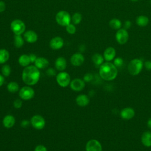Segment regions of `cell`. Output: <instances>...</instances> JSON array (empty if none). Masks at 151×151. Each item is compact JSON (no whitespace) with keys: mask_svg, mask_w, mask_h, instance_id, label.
Listing matches in <instances>:
<instances>
[{"mask_svg":"<svg viewBox=\"0 0 151 151\" xmlns=\"http://www.w3.org/2000/svg\"><path fill=\"white\" fill-rule=\"evenodd\" d=\"M22 80L27 86H34L36 84L40 78V70L35 65H29L25 67L22 73Z\"/></svg>","mask_w":151,"mask_h":151,"instance_id":"obj_1","label":"cell"},{"mask_svg":"<svg viewBox=\"0 0 151 151\" xmlns=\"http://www.w3.org/2000/svg\"><path fill=\"white\" fill-rule=\"evenodd\" d=\"M117 73V68L114 64L109 61L103 63L99 67V75L102 79L106 81H111L115 79Z\"/></svg>","mask_w":151,"mask_h":151,"instance_id":"obj_2","label":"cell"},{"mask_svg":"<svg viewBox=\"0 0 151 151\" xmlns=\"http://www.w3.org/2000/svg\"><path fill=\"white\" fill-rule=\"evenodd\" d=\"M143 67V63L140 59L134 58L129 62L127 69L130 74L132 76H136L141 72Z\"/></svg>","mask_w":151,"mask_h":151,"instance_id":"obj_3","label":"cell"},{"mask_svg":"<svg viewBox=\"0 0 151 151\" xmlns=\"http://www.w3.org/2000/svg\"><path fill=\"white\" fill-rule=\"evenodd\" d=\"M55 21L58 25L62 27H66L71 23V17L67 11L61 10L57 13Z\"/></svg>","mask_w":151,"mask_h":151,"instance_id":"obj_4","label":"cell"},{"mask_svg":"<svg viewBox=\"0 0 151 151\" xmlns=\"http://www.w3.org/2000/svg\"><path fill=\"white\" fill-rule=\"evenodd\" d=\"M10 28L15 35H21L25 32L26 26L22 20L15 19L11 22Z\"/></svg>","mask_w":151,"mask_h":151,"instance_id":"obj_5","label":"cell"},{"mask_svg":"<svg viewBox=\"0 0 151 151\" xmlns=\"http://www.w3.org/2000/svg\"><path fill=\"white\" fill-rule=\"evenodd\" d=\"M56 81L60 87H67L71 82L70 76L65 71H60L56 76Z\"/></svg>","mask_w":151,"mask_h":151,"instance_id":"obj_6","label":"cell"},{"mask_svg":"<svg viewBox=\"0 0 151 151\" xmlns=\"http://www.w3.org/2000/svg\"><path fill=\"white\" fill-rule=\"evenodd\" d=\"M35 95L34 90L29 86H24L19 90V96L24 100H29L32 99Z\"/></svg>","mask_w":151,"mask_h":151,"instance_id":"obj_7","label":"cell"},{"mask_svg":"<svg viewBox=\"0 0 151 151\" xmlns=\"http://www.w3.org/2000/svg\"><path fill=\"white\" fill-rule=\"evenodd\" d=\"M31 124L36 130H42L45 126V120L41 115L33 116L30 120Z\"/></svg>","mask_w":151,"mask_h":151,"instance_id":"obj_8","label":"cell"},{"mask_svg":"<svg viewBox=\"0 0 151 151\" xmlns=\"http://www.w3.org/2000/svg\"><path fill=\"white\" fill-rule=\"evenodd\" d=\"M116 40L117 42L121 45L126 44L129 40V34L124 28H120L118 29L116 33Z\"/></svg>","mask_w":151,"mask_h":151,"instance_id":"obj_9","label":"cell"},{"mask_svg":"<svg viewBox=\"0 0 151 151\" xmlns=\"http://www.w3.org/2000/svg\"><path fill=\"white\" fill-rule=\"evenodd\" d=\"M86 151H102L101 145L96 139H90L86 145Z\"/></svg>","mask_w":151,"mask_h":151,"instance_id":"obj_10","label":"cell"},{"mask_svg":"<svg viewBox=\"0 0 151 151\" xmlns=\"http://www.w3.org/2000/svg\"><path fill=\"white\" fill-rule=\"evenodd\" d=\"M70 88L74 91H80L85 87V81L81 78H74L71 81L70 84Z\"/></svg>","mask_w":151,"mask_h":151,"instance_id":"obj_11","label":"cell"},{"mask_svg":"<svg viewBox=\"0 0 151 151\" xmlns=\"http://www.w3.org/2000/svg\"><path fill=\"white\" fill-rule=\"evenodd\" d=\"M50 47L51 49L54 50H57L61 49L64 45L63 39L59 36H56L53 37L50 41Z\"/></svg>","mask_w":151,"mask_h":151,"instance_id":"obj_12","label":"cell"},{"mask_svg":"<svg viewBox=\"0 0 151 151\" xmlns=\"http://www.w3.org/2000/svg\"><path fill=\"white\" fill-rule=\"evenodd\" d=\"M84 61V57L80 52H77L73 54L70 58L71 64L75 66L78 67L81 65Z\"/></svg>","mask_w":151,"mask_h":151,"instance_id":"obj_13","label":"cell"},{"mask_svg":"<svg viewBox=\"0 0 151 151\" xmlns=\"http://www.w3.org/2000/svg\"><path fill=\"white\" fill-rule=\"evenodd\" d=\"M24 38L28 43H34L38 40V35L32 30H27L24 33Z\"/></svg>","mask_w":151,"mask_h":151,"instance_id":"obj_14","label":"cell"},{"mask_svg":"<svg viewBox=\"0 0 151 151\" xmlns=\"http://www.w3.org/2000/svg\"><path fill=\"white\" fill-rule=\"evenodd\" d=\"M135 114V111L131 107H125L123 109L120 113V117L124 120H130L132 119Z\"/></svg>","mask_w":151,"mask_h":151,"instance_id":"obj_15","label":"cell"},{"mask_svg":"<svg viewBox=\"0 0 151 151\" xmlns=\"http://www.w3.org/2000/svg\"><path fill=\"white\" fill-rule=\"evenodd\" d=\"M116 56V50L112 47H107L103 52V57L107 61L113 60Z\"/></svg>","mask_w":151,"mask_h":151,"instance_id":"obj_16","label":"cell"},{"mask_svg":"<svg viewBox=\"0 0 151 151\" xmlns=\"http://www.w3.org/2000/svg\"><path fill=\"white\" fill-rule=\"evenodd\" d=\"M76 102L80 107H86L89 104L90 99L86 94H80L76 98Z\"/></svg>","mask_w":151,"mask_h":151,"instance_id":"obj_17","label":"cell"},{"mask_svg":"<svg viewBox=\"0 0 151 151\" xmlns=\"http://www.w3.org/2000/svg\"><path fill=\"white\" fill-rule=\"evenodd\" d=\"M15 123V119L12 115H11V114L6 115L2 120L3 126L7 129L12 127L14 126Z\"/></svg>","mask_w":151,"mask_h":151,"instance_id":"obj_18","label":"cell"},{"mask_svg":"<svg viewBox=\"0 0 151 151\" xmlns=\"http://www.w3.org/2000/svg\"><path fill=\"white\" fill-rule=\"evenodd\" d=\"M34 65L39 70L44 69L48 67V66L49 65V61L47 58L44 57H37L35 61L34 62Z\"/></svg>","mask_w":151,"mask_h":151,"instance_id":"obj_19","label":"cell"},{"mask_svg":"<svg viewBox=\"0 0 151 151\" xmlns=\"http://www.w3.org/2000/svg\"><path fill=\"white\" fill-rule=\"evenodd\" d=\"M67 67V61L63 57H58L55 61V68L60 71H63Z\"/></svg>","mask_w":151,"mask_h":151,"instance_id":"obj_20","label":"cell"},{"mask_svg":"<svg viewBox=\"0 0 151 151\" xmlns=\"http://www.w3.org/2000/svg\"><path fill=\"white\" fill-rule=\"evenodd\" d=\"M141 142L143 146L146 147L151 146V132L146 131L143 133L141 136Z\"/></svg>","mask_w":151,"mask_h":151,"instance_id":"obj_21","label":"cell"},{"mask_svg":"<svg viewBox=\"0 0 151 151\" xmlns=\"http://www.w3.org/2000/svg\"><path fill=\"white\" fill-rule=\"evenodd\" d=\"M91 60L93 63L96 66L100 67L103 63L104 58L103 57V55L99 53H96L93 55L91 57Z\"/></svg>","mask_w":151,"mask_h":151,"instance_id":"obj_22","label":"cell"},{"mask_svg":"<svg viewBox=\"0 0 151 151\" xmlns=\"http://www.w3.org/2000/svg\"><path fill=\"white\" fill-rule=\"evenodd\" d=\"M18 63L20 65L24 67L29 65V64L31 63V61H30L29 55H27V54L21 55L18 58Z\"/></svg>","mask_w":151,"mask_h":151,"instance_id":"obj_23","label":"cell"},{"mask_svg":"<svg viewBox=\"0 0 151 151\" xmlns=\"http://www.w3.org/2000/svg\"><path fill=\"white\" fill-rule=\"evenodd\" d=\"M149 20L147 17L145 15H139L136 19V22L140 27H146L149 24Z\"/></svg>","mask_w":151,"mask_h":151,"instance_id":"obj_24","label":"cell"},{"mask_svg":"<svg viewBox=\"0 0 151 151\" xmlns=\"http://www.w3.org/2000/svg\"><path fill=\"white\" fill-rule=\"evenodd\" d=\"M9 58L8 51L4 48L0 49V64H5Z\"/></svg>","mask_w":151,"mask_h":151,"instance_id":"obj_25","label":"cell"},{"mask_svg":"<svg viewBox=\"0 0 151 151\" xmlns=\"http://www.w3.org/2000/svg\"><path fill=\"white\" fill-rule=\"evenodd\" d=\"M110 27L113 29L118 30L122 27V22L117 18H113L111 19L109 23Z\"/></svg>","mask_w":151,"mask_h":151,"instance_id":"obj_26","label":"cell"},{"mask_svg":"<svg viewBox=\"0 0 151 151\" xmlns=\"http://www.w3.org/2000/svg\"><path fill=\"white\" fill-rule=\"evenodd\" d=\"M6 88L9 93H15L19 90V86L18 83H17L16 81H10L7 84Z\"/></svg>","mask_w":151,"mask_h":151,"instance_id":"obj_27","label":"cell"},{"mask_svg":"<svg viewBox=\"0 0 151 151\" xmlns=\"http://www.w3.org/2000/svg\"><path fill=\"white\" fill-rule=\"evenodd\" d=\"M24 44V38L21 35H15L14 38V44L16 48H19L23 46Z\"/></svg>","mask_w":151,"mask_h":151,"instance_id":"obj_28","label":"cell"},{"mask_svg":"<svg viewBox=\"0 0 151 151\" xmlns=\"http://www.w3.org/2000/svg\"><path fill=\"white\" fill-rule=\"evenodd\" d=\"M82 20V15L79 12L74 13L71 17V21L74 25L79 24Z\"/></svg>","mask_w":151,"mask_h":151,"instance_id":"obj_29","label":"cell"},{"mask_svg":"<svg viewBox=\"0 0 151 151\" xmlns=\"http://www.w3.org/2000/svg\"><path fill=\"white\" fill-rule=\"evenodd\" d=\"M11 73V68L8 64H4L1 67V73L4 77H8Z\"/></svg>","mask_w":151,"mask_h":151,"instance_id":"obj_30","label":"cell"},{"mask_svg":"<svg viewBox=\"0 0 151 151\" xmlns=\"http://www.w3.org/2000/svg\"><path fill=\"white\" fill-rule=\"evenodd\" d=\"M65 29L69 34H74L76 32V27L74 24H69L65 27Z\"/></svg>","mask_w":151,"mask_h":151,"instance_id":"obj_31","label":"cell"},{"mask_svg":"<svg viewBox=\"0 0 151 151\" xmlns=\"http://www.w3.org/2000/svg\"><path fill=\"white\" fill-rule=\"evenodd\" d=\"M123 62L124 61H123V58H122L121 57H117V58H114L113 64L117 68H118V67H120L123 65Z\"/></svg>","mask_w":151,"mask_h":151,"instance_id":"obj_32","label":"cell"},{"mask_svg":"<svg viewBox=\"0 0 151 151\" xmlns=\"http://www.w3.org/2000/svg\"><path fill=\"white\" fill-rule=\"evenodd\" d=\"M13 106L17 109H20L22 106V101L21 99H15L13 102Z\"/></svg>","mask_w":151,"mask_h":151,"instance_id":"obj_33","label":"cell"},{"mask_svg":"<svg viewBox=\"0 0 151 151\" xmlns=\"http://www.w3.org/2000/svg\"><path fill=\"white\" fill-rule=\"evenodd\" d=\"M93 76L90 73L85 74L83 77V80L85 82H90L93 80Z\"/></svg>","mask_w":151,"mask_h":151,"instance_id":"obj_34","label":"cell"},{"mask_svg":"<svg viewBox=\"0 0 151 151\" xmlns=\"http://www.w3.org/2000/svg\"><path fill=\"white\" fill-rule=\"evenodd\" d=\"M34 151H47V149L45 146L42 145H38L35 147Z\"/></svg>","mask_w":151,"mask_h":151,"instance_id":"obj_35","label":"cell"},{"mask_svg":"<svg viewBox=\"0 0 151 151\" xmlns=\"http://www.w3.org/2000/svg\"><path fill=\"white\" fill-rule=\"evenodd\" d=\"M46 74L48 76H54L55 75V71L52 68H48L46 71Z\"/></svg>","mask_w":151,"mask_h":151,"instance_id":"obj_36","label":"cell"},{"mask_svg":"<svg viewBox=\"0 0 151 151\" xmlns=\"http://www.w3.org/2000/svg\"><path fill=\"white\" fill-rule=\"evenodd\" d=\"M30 123H31L30 121H29V120H28L24 119V120H22L21 121V126L22 127L25 128V127H28Z\"/></svg>","mask_w":151,"mask_h":151,"instance_id":"obj_37","label":"cell"},{"mask_svg":"<svg viewBox=\"0 0 151 151\" xmlns=\"http://www.w3.org/2000/svg\"><path fill=\"white\" fill-rule=\"evenodd\" d=\"M143 66H145V67L146 68V70H149V71L151 70V61L150 60L146 61L143 63Z\"/></svg>","mask_w":151,"mask_h":151,"instance_id":"obj_38","label":"cell"},{"mask_svg":"<svg viewBox=\"0 0 151 151\" xmlns=\"http://www.w3.org/2000/svg\"><path fill=\"white\" fill-rule=\"evenodd\" d=\"M123 26H124V28L127 30V29H129V28L131 27V26H132V22H131L129 20H126V21L124 22Z\"/></svg>","mask_w":151,"mask_h":151,"instance_id":"obj_39","label":"cell"},{"mask_svg":"<svg viewBox=\"0 0 151 151\" xmlns=\"http://www.w3.org/2000/svg\"><path fill=\"white\" fill-rule=\"evenodd\" d=\"M6 9V4L5 3L2 1H0V12H4Z\"/></svg>","mask_w":151,"mask_h":151,"instance_id":"obj_40","label":"cell"},{"mask_svg":"<svg viewBox=\"0 0 151 151\" xmlns=\"http://www.w3.org/2000/svg\"><path fill=\"white\" fill-rule=\"evenodd\" d=\"M29 58H30L31 63H34V62L35 61L36 59L37 58V57L34 54H30L29 55Z\"/></svg>","mask_w":151,"mask_h":151,"instance_id":"obj_41","label":"cell"},{"mask_svg":"<svg viewBox=\"0 0 151 151\" xmlns=\"http://www.w3.org/2000/svg\"><path fill=\"white\" fill-rule=\"evenodd\" d=\"M4 81H5L4 76L2 74H0V87H1L4 84Z\"/></svg>","mask_w":151,"mask_h":151,"instance_id":"obj_42","label":"cell"},{"mask_svg":"<svg viewBox=\"0 0 151 151\" xmlns=\"http://www.w3.org/2000/svg\"><path fill=\"white\" fill-rule=\"evenodd\" d=\"M147 127L151 129V117L149 118L147 122Z\"/></svg>","mask_w":151,"mask_h":151,"instance_id":"obj_43","label":"cell"},{"mask_svg":"<svg viewBox=\"0 0 151 151\" xmlns=\"http://www.w3.org/2000/svg\"><path fill=\"white\" fill-rule=\"evenodd\" d=\"M130 1H133V2H136V1H139V0H130Z\"/></svg>","mask_w":151,"mask_h":151,"instance_id":"obj_44","label":"cell"}]
</instances>
